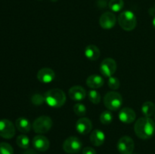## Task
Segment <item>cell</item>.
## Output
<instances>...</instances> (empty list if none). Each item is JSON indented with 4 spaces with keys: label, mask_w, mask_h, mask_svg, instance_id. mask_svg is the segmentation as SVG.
Wrapping results in <instances>:
<instances>
[{
    "label": "cell",
    "mask_w": 155,
    "mask_h": 154,
    "mask_svg": "<svg viewBox=\"0 0 155 154\" xmlns=\"http://www.w3.org/2000/svg\"><path fill=\"white\" fill-rule=\"evenodd\" d=\"M112 120H113V114L110 111H108V110L104 111L100 115V121L104 125H109L112 122Z\"/></svg>",
    "instance_id": "23"
},
{
    "label": "cell",
    "mask_w": 155,
    "mask_h": 154,
    "mask_svg": "<svg viewBox=\"0 0 155 154\" xmlns=\"http://www.w3.org/2000/svg\"><path fill=\"white\" fill-rule=\"evenodd\" d=\"M118 24L120 26L121 28L126 31H132L134 30L137 24V19L131 11H124L121 12L120 14L118 17Z\"/></svg>",
    "instance_id": "3"
},
{
    "label": "cell",
    "mask_w": 155,
    "mask_h": 154,
    "mask_svg": "<svg viewBox=\"0 0 155 154\" xmlns=\"http://www.w3.org/2000/svg\"><path fill=\"white\" fill-rule=\"evenodd\" d=\"M104 106L111 111L119 110L123 104V98L118 92L110 91L104 97Z\"/></svg>",
    "instance_id": "4"
},
{
    "label": "cell",
    "mask_w": 155,
    "mask_h": 154,
    "mask_svg": "<svg viewBox=\"0 0 155 154\" xmlns=\"http://www.w3.org/2000/svg\"><path fill=\"white\" fill-rule=\"evenodd\" d=\"M15 125L18 131L22 133H28L31 129V124L30 121L24 117L18 118L15 122Z\"/></svg>",
    "instance_id": "19"
},
{
    "label": "cell",
    "mask_w": 155,
    "mask_h": 154,
    "mask_svg": "<svg viewBox=\"0 0 155 154\" xmlns=\"http://www.w3.org/2000/svg\"><path fill=\"white\" fill-rule=\"evenodd\" d=\"M92 123L88 118L83 117L78 119L76 123V129L80 134H87L92 131Z\"/></svg>",
    "instance_id": "12"
},
{
    "label": "cell",
    "mask_w": 155,
    "mask_h": 154,
    "mask_svg": "<svg viewBox=\"0 0 155 154\" xmlns=\"http://www.w3.org/2000/svg\"><path fill=\"white\" fill-rule=\"evenodd\" d=\"M83 154H96V151L92 147L86 146L83 149Z\"/></svg>",
    "instance_id": "29"
},
{
    "label": "cell",
    "mask_w": 155,
    "mask_h": 154,
    "mask_svg": "<svg viewBox=\"0 0 155 154\" xmlns=\"http://www.w3.org/2000/svg\"><path fill=\"white\" fill-rule=\"evenodd\" d=\"M45 101V96H42V95H39V94H35V95H33L31 97V102L34 105L39 106L43 104Z\"/></svg>",
    "instance_id": "28"
},
{
    "label": "cell",
    "mask_w": 155,
    "mask_h": 154,
    "mask_svg": "<svg viewBox=\"0 0 155 154\" xmlns=\"http://www.w3.org/2000/svg\"><path fill=\"white\" fill-rule=\"evenodd\" d=\"M117 18L114 14L110 11H106L101 15L99 19L100 26L104 30H110L115 26Z\"/></svg>",
    "instance_id": "10"
},
{
    "label": "cell",
    "mask_w": 155,
    "mask_h": 154,
    "mask_svg": "<svg viewBox=\"0 0 155 154\" xmlns=\"http://www.w3.org/2000/svg\"><path fill=\"white\" fill-rule=\"evenodd\" d=\"M132 154H133V153H132Z\"/></svg>",
    "instance_id": "34"
},
{
    "label": "cell",
    "mask_w": 155,
    "mask_h": 154,
    "mask_svg": "<svg viewBox=\"0 0 155 154\" xmlns=\"http://www.w3.org/2000/svg\"><path fill=\"white\" fill-rule=\"evenodd\" d=\"M107 85H108L109 88L110 89H112V90H117L120 86V80L117 77H114L112 75V76L108 78Z\"/></svg>",
    "instance_id": "26"
},
{
    "label": "cell",
    "mask_w": 155,
    "mask_h": 154,
    "mask_svg": "<svg viewBox=\"0 0 155 154\" xmlns=\"http://www.w3.org/2000/svg\"><path fill=\"white\" fill-rule=\"evenodd\" d=\"M24 154H37V152H36L35 150H33V149H28L27 150H26L25 152H24Z\"/></svg>",
    "instance_id": "30"
},
{
    "label": "cell",
    "mask_w": 155,
    "mask_h": 154,
    "mask_svg": "<svg viewBox=\"0 0 155 154\" xmlns=\"http://www.w3.org/2000/svg\"><path fill=\"white\" fill-rule=\"evenodd\" d=\"M83 147L81 140L77 137H69L64 140L63 143V149L69 154H75L80 152Z\"/></svg>",
    "instance_id": "6"
},
{
    "label": "cell",
    "mask_w": 155,
    "mask_h": 154,
    "mask_svg": "<svg viewBox=\"0 0 155 154\" xmlns=\"http://www.w3.org/2000/svg\"><path fill=\"white\" fill-rule=\"evenodd\" d=\"M45 100L49 107L59 108L66 102V95L61 89L53 88L45 92Z\"/></svg>",
    "instance_id": "2"
},
{
    "label": "cell",
    "mask_w": 155,
    "mask_h": 154,
    "mask_svg": "<svg viewBox=\"0 0 155 154\" xmlns=\"http://www.w3.org/2000/svg\"><path fill=\"white\" fill-rule=\"evenodd\" d=\"M36 75H37L38 80L40 82L48 84V83L51 82L54 79L55 73L53 69L45 67L39 69Z\"/></svg>",
    "instance_id": "11"
},
{
    "label": "cell",
    "mask_w": 155,
    "mask_h": 154,
    "mask_svg": "<svg viewBox=\"0 0 155 154\" xmlns=\"http://www.w3.org/2000/svg\"><path fill=\"white\" fill-rule=\"evenodd\" d=\"M71 99L74 101H81L86 98V92L83 87L80 85H75L71 87L68 91Z\"/></svg>",
    "instance_id": "15"
},
{
    "label": "cell",
    "mask_w": 155,
    "mask_h": 154,
    "mask_svg": "<svg viewBox=\"0 0 155 154\" xmlns=\"http://www.w3.org/2000/svg\"><path fill=\"white\" fill-rule=\"evenodd\" d=\"M154 119H155V115H154Z\"/></svg>",
    "instance_id": "33"
},
{
    "label": "cell",
    "mask_w": 155,
    "mask_h": 154,
    "mask_svg": "<svg viewBox=\"0 0 155 154\" xmlns=\"http://www.w3.org/2000/svg\"><path fill=\"white\" fill-rule=\"evenodd\" d=\"M109 8L114 12H118L124 8V0H110L108 3Z\"/></svg>",
    "instance_id": "21"
},
{
    "label": "cell",
    "mask_w": 155,
    "mask_h": 154,
    "mask_svg": "<svg viewBox=\"0 0 155 154\" xmlns=\"http://www.w3.org/2000/svg\"><path fill=\"white\" fill-rule=\"evenodd\" d=\"M16 143L19 147L22 148V149H28L29 146H30V139L27 135L21 134L17 137Z\"/></svg>",
    "instance_id": "22"
},
{
    "label": "cell",
    "mask_w": 155,
    "mask_h": 154,
    "mask_svg": "<svg viewBox=\"0 0 155 154\" xmlns=\"http://www.w3.org/2000/svg\"><path fill=\"white\" fill-rule=\"evenodd\" d=\"M33 145L36 149L41 152H45L48 149L50 143L48 139L43 135H37L33 137Z\"/></svg>",
    "instance_id": "14"
},
{
    "label": "cell",
    "mask_w": 155,
    "mask_h": 154,
    "mask_svg": "<svg viewBox=\"0 0 155 154\" xmlns=\"http://www.w3.org/2000/svg\"><path fill=\"white\" fill-rule=\"evenodd\" d=\"M134 131L139 138L149 139L155 133V122L150 117H142L138 119L134 125Z\"/></svg>",
    "instance_id": "1"
},
{
    "label": "cell",
    "mask_w": 155,
    "mask_h": 154,
    "mask_svg": "<svg viewBox=\"0 0 155 154\" xmlns=\"http://www.w3.org/2000/svg\"><path fill=\"white\" fill-rule=\"evenodd\" d=\"M135 143L130 136H124L117 142V149L121 154H132Z\"/></svg>",
    "instance_id": "7"
},
{
    "label": "cell",
    "mask_w": 155,
    "mask_h": 154,
    "mask_svg": "<svg viewBox=\"0 0 155 154\" xmlns=\"http://www.w3.org/2000/svg\"><path fill=\"white\" fill-rule=\"evenodd\" d=\"M53 122L49 116H42L33 122V129L37 134H45L52 127Z\"/></svg>",
    "instance_id": "5"
},
{
    "label": "cell",
    "mask_w": 155,
    "mask_h": 154,
    "mask_svg": "<svg viewBox=\"0 0 155 154\" xmlns=\"http://www.w3.org/2000/svg\"><path fill=\"white\" fill-rule=\"evenodd\" d=\"M142 112L145 117H151L155 113V105L151 101H146L142 104Z\"/></svg>",
    "instance_id": "20"
},
{
    "label": "cell",
    "mask_w": 155,
    "mask_h": 154,
    "mask_svg": "<svg viewBox=\"0 0 155 154\" xmlns=\"http://www.w3.org/2000/svg\"><path fill=\"white\" fill-rule=\"evenodd\" d=\"M105 140V134L101 130H94L90 134V141L94 146H100Z\"/></svg>",
    "instance_id": "16"
},
{
    "label": "cell",
    "mask_w": 155,
    "mask_h": 154,
    "mask_svg": "<svg viewBox=\"0 0 155 154\" xmlns=\"http://www.w3.org/2000/svg\"><path fill=\"white\" fill-rule=\"evenodd\" d=\"M117 70V63L114 59L108 57L102 60L100 66V71L104 77H110Z\"/></svg>",
    "instance_id": "9"
},
{
    "label": "cell",
    "mask_w": 155,
    "mask_h": 154,
    "mask_svg": "<svg viewBox=\"0 0 155 154\" xmlns=\"http://www.w3.org/2000/svg\"><path fill=\"white\" fill-rule=\"evenodd\" d=\"M136 114L133 109L130 107H124L119 113V119L124 123L130 124L135 121Z\"/></svg>",
    "instance_id": "13"
},
{
    "label": "cell",
    "mask_w": 155,
    "mask_h": 154,
    "mask_svg": "<svg viewBox=\"0 0 155 154\" xmlns=\"http://www.w3.org/2000/svg\"><path fill=\"white\" fill-rule=\"evenodd\" d=\"M101 95L97 91L91 90L89 91V99L92 104H99L101 101Z\"/></svg>",
    "instance_id": "25"
},
{
    "label": "cell",
    "mask_w": 155,
    "mask_h": 154,
    "mask_svg": "<svg viewBox=\"0 0 155 154\" xmlns=\"http://www.w3.org/2000/svg\"><path fill=\"white\" fill-rule=\"evenodd\" d=\"M86 85L92 89L99 88L104 85V79L98 75H89L86 79Z\"/></svg>",
    "instance_id": "17"
},
{
    "label": "cell",
    "mask_w": 155,
    "mask_h": 154,
    "mask_svg": "<svg viewBox=\"0 0 155 154\" xmlns=\"http://www.w3.org/2000/svg\"><path fill=\"white\" fill-rule=\"evenodd\" d=\"M50 1H51V2H57L58 0H50Z\"/></svg>",
    "instance_id": "32"
},
{
    "label": "cell",
    "mask_w": 155,
    "mask_h": 154,
    "mask_svg": "<svg viewBox=\"0 0 155 154\" xmlns=\"http://www.w3.org/2000/svg\"><path fill=\"white\" fill-rule=\"evenodd\" d=\"M152 24H153V27H154V28L155 29V16H154V19H153V21H152Z\"/></svg>",
    "instance_id": "31"
},
{
    "label": "cell",
    "mask_w": 155,
    "mask_h": 154,
    "mask_svg": "<svg viewBox=\"0 0 155 154\" xmlns=\"http://www.w3.org/2000/svg\"><path fill=\"white\" fill-rule=\"evenodd\" d=\"M84 54L89 60H96L100 57V50L96 45H89L85 48Z\"/></svg>",
    "instance_id": "18"
},
{
    "label": "cell",
    "mask_w": 155,
    "mask_h": 154,
    "mask_svg": "<svg viewBox=\"0 0 155 154\" xmlns=\"http://www.w3.org/2000/svg\"><path fill=\"white\" fill-rule=\"evenodd\" d=\"M74 111L77 116H83L86 114L87 110H86V107L84 104L78 103L74 106Z\"/></svg>",
    "instance_id": "24"
},
{
    "label": "cell",
    "mask_w": 155,
    "mask_h": 154,
    "mask_svg": "<svg viewBox=\"0 0 155 154\" xmlns=\"http://www.w3.org/2000/svg\"><path fill=\"white\" fill-rule=\"evenodd\" d=\"M14 149L9 143H0V154H13Z\"/></svg>",
    "instance_id": "27"
},
{
    "label": "cell",
    "mask_w": 155,
    "mask_h": 154,
    "mask_svg": "<svg viewBox=\"0 0 155 154\" xmlns=\"http://www.w3.org/2000/svg\"><path fill=\"white\" fill-rule=\"evenodd\" d=\"M15 128L10 120L3 119L0 120V137L5 139H11L15 136Z\"/></svg>",
    "instance_id": "8"
}]
</instances>
